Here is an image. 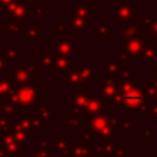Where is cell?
I'll return each instance as SVG.
<instances>
[{
  "instance_id": "cell-4",
  "label": "cell",
  "mask_w": 157,
  "mask_h": 157,
  "mask_svg": "<svg viewBox=\"0 0 157 157\" xmlns=\"http://www.w3.org/2000/svg\"><path fill=\"white\" fill-rule=\"evenodd\" d=\"M117 88H118V81H114L113 78H110L103 86L99 87V92H101V96H103L105 99L113 101L117 94Z\"/></svg>"
},
{
  "instance_id": "cell-9",
  "label": "cell",
  "mask_w": 157,
  "mask_h": 157,
  "mask_svg": "<svg viewBox=\"0 0 157 157\" xmlns=\"http://www.w3.org/2000/svg\"><path fill=\"white\" fill-rule=\"evenodd\" d=\"M141 33L140 29H137L136 25H129L124 31H123V38H131V37H136Z\"/></svg>"
},
{
  "instance_id": "cell-14",
  "label": "cell",
  "mask_w": 157,
  "mask_h": 157,
  "mask_svg": "<svg viewBox=\"0 0 157 157\" xmlns=\"http://www.w3.org/2000/svg\"><path fill=\"white\" fill-rule=\"evenodd\" d=\"M130 76H131L130 69H126L121 72V80H130Z\"/></svg>"
},
{
  "instance_id": "cell-12",
  "label": "cell",
  "mask_w": 157,
  "mask_h": 157,
  "mask_svg": "<svg viewBox=\"0 0 157 157\" xmlns=\"http://www.w3.org/2000/svg\"><path fill=\"white\" fill-rule=\"evenodd\" d=\"M144 141H153L155 140V131L153 130H145L142 134Z\"/></svg>"
},
{
  "instance_id": "cell-15",
  "label": "cell",
  "mask_w": 157,
  "mask_h": 157,
  "mask_svg": "<svg viewBox=\"0 0 157 157\" xmlns=\"http://www.w3.org/2000/svg\"><path fill=\"white\" fill-rule=\"evenodd\" d=\"M155 61V69H153V77H157V56L153 60Z\"/></svg>"
},
{
  "instance_id": "cell-16",
  "label": "cell",
  "mask_w": 157,
  "mask_h": 157,
  "mask_svg": "<svg viewBox=\"0 0 157 157\" xmlns=\"http://www.w3.org/2000/svg\"><path fill=\"white\" fill-rule=\"evenodd\" d=\"M155 13H156V15H157V7H156V10H155Z\"/></svg>"
},
{
  "instance_id": "cell-8",
  "label": "cell",
  "mask_w": 157,
  "mask_h": 157,
  "mask_svg": "<svg viewBox=\"0 0 157 157\" xmlns=\"http://www.w3.org/2000/svg\"><path fill=\"white\" fill-rule=\"evenodd\" d=\"M141 61L142 63H148V61H153L157 56V45H150V47H145L144 52L141 53Z\"/></svg>"
},
{
  "instance_id": "cell-6",
  "label": "cell",
  "mask_w": 157,
  "mask_h": 157,
  "mask_svg": "<svg viewBox=\"0 0 157 157\" xmlns=\"http://www.w3.org/2000/svg\"><path fill=\"white\" fill-rule=\"evenodd\" d=\"M16 99L21 102L22 104H31L34 101V91L33 88H29V91L26 90H18L16 93Z\"/></svg>"
},
{
  "instance_id": "cell-11",
  "label": "cell",
  "mask_w": 157,
  "mask_h": 157,
  "mask_svg": "<svg viewBox=\"0 0 157 157\" xmlns=\"http://www.w3.org/2000/svg\"><path fill=\"white\" fill-rule=\"evenodd\" d=\"M148 112L157 118V99H148Z\"/></svg>"
},
{
  "instance_id": "cell-7",
  "label": "cell",
  "mask_w": 157,
  "mask_h": 157,
  "mask_svg": "<svg viewBox=\"0 0 157 157\" xmlns=\"http://www.w3.org/2000/svg\"><path fill=\"white\" fill-rule=\"evenodd\" d=\"M144 90L148 99H157V77L150 78L144 86Z\"/></svg>"
},
{
  "instance_id": "cell-17",
  "label": "cell",
  "mask_w": 157,
  "mask_h": 157,
  "mask_svg": "<svg viewBox=\"0 0 157 157\" xmlns=\"http://www.w3.org/2000/svg\"><path fill=\"white\" fill-rule=\"evenodd\" d=\"M144 1H147V0H144Z\"/></svg>"
},
{
  "instance_id": "cell-3",
  "label": "cell",
  "mask_w": 157,
  "mask_h": 157,
  "mask_svg": "<svg viewBox=\"0 0 157 157\" xmlns=\"http://www.w3.org/2000/svg\"><path fill=\"white\" fill-rule=\"evenodd\" d=\"M142 28H145L155 40H157V15L145 12L142 15Z\"/></svg>"
},
{
  "instance_id": "cell-10",
  "label": "cell",
  "mask_w": 157,
  "mask_h": 157,
  "mask_svg": "<svg viewBox=\"0 0 157 157\" xmlns=\"http://www.w3.org/2000/svg\"><path fill=\"white\" fill-rule=\"evenodd\" d=\"M105 67H107V72L110 75V78H113L114 75L119 72V66H118V64L114 63V59L113 58H110V60H109V63L107 64Z\"/></svg>"
},
{
  "instance_id": "cell-1",
  "label": "cell",
  "mask_w": 157,
  "mask_h": 157,
  "mask_svg": "<svg viewBox=\"0 0 157 157\" xmlns=\"http://www.w3.org/2000/svg\"><path fill=\"white\" fill-rule=\"evenodd\" d=\"M114 102L115 104L125 108L128 113L145 114L148 112V98L146 96L144 86H140L135 81H118V88Z\"/></svg>"
},
{
  "instance_id": "cell-13",
  "label": "cell",
  "mask_w": 157,
  "mask_h": 157,
  "mask_svg": "<svg viewBox=\"0 0 157 157\" xmlns=\"http://www.w3.org/2000/svg\"><path fill=\"white\" fill-rule=\"evenodd\" d=\"M118 128L119 129H130L131 128V125H130V120H123V121H120V123H118Z\"/></svg>"
},
{
  "instance_id": "cell-2",
  "label": "cell",
  "mask_w": 157,
  "mask_h": 157,
  "mask_svg": "<svg viewBox=\"0 0 157 157\" xmlns=\"http://www.w3.org/2000/svg\"><path fill=\"white\" fill-rule=\"evenodd\" d=\"M146 47V40L139 36L131 38H124L121 40V60L130 63L131 56H140Z\"/></svg>"
},
{
  "instance_id": "cell-5",
  "label": "cell",
  "mask_w": 157,
  "mask_h": 157,
  "mask_svg": "<svg viewBox=\"0 0 157 157\" xmlns=\"http://www.w3.org/2000/svg\"><path fill=\"white\" fill-rule=\"evenodd\" d=\"M115 13L120 21H130L131 18L136 17V9L130 6L129 4H124L117 9Z\"/></svg>"
}]
</instances>
